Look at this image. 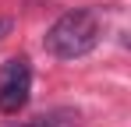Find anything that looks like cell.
<instances>
[{"instance_id": "7a4b0ae2", "label": "cell", "mask_w": 131, "mask_h": 127, "mask_svg": "<svg viewBox=\"0 0 131 127\" xmlns=\"http://www.w3.org/2000/svg\"><path fill=\"white\" fill-rule=\"evenodd\" d=\"M32 95V67L25 57H11L0 67V113L18 117Z\"/></svg>"}, {"instance_id": "277c9868", "label": "cell", "mask_w": 131, "mask_h": 127, "mask_svg": "<svg viewBox=\"0 0 131 127\" xmlns=\"http://www.w3.org/2000/svg\"><path fill=\"white\" fill-rule=\"evenodd\" d=\"M11 32H14V18H0V42L7 39Z\"/></svg>"}, {"instance_id": "3957f363", "label": "cell", "mask_w": 131, "mask_h": 127, "mask_svg": "<svg viewBox=\"0 0 131 127\" xmlns=\"http://www.w3.org/2000/svg\"><path fill=\"white\" fill-rule=\"evenodd\" d=\"M14 127H71V120H67V117H60V113H50V117H32V120L14 124Z\"/></svg>"}, {"instance_id": "6da1fadb", "label": "cell", "mask_w": 131, "mask_h": 127, "mask_svg": "<svg viewBox=\"0 0 131 127\" xmlns=\"http://www.w3.org/2000/svg\"><path fill=\"white\" fill-rule=\"evenodd\" d=\"M103 28H106V18H103L99 7H78V11L60 14L46 28L43 46L57 60H78V57H89L99 46Z\"/></svg>"}]
</instances>
